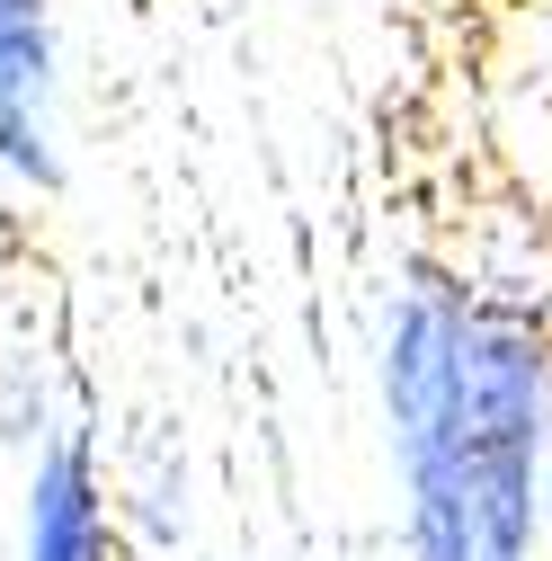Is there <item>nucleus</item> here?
I'll return each mask as SVG.
<instances>
[{
	"label": "nucleus",
	"mask_w": 552,
	"mask_h": 561,
	"mask_svg": "<svg viewBox=\"0 0 552 561\" xmlns=\"http://www.w3.org/2000/svg\"><path fill=\"white\" fill-rule=\"evenodd\" d=\"M375 401L401 472L410 561H534V463L552 437V330L526 304L419 267L375 330Z\"/></svg>",
	"instance_id": "nucleus-1"
},
{
	"label": "nucleus",
	"mask_w": 552,
	"mask_h": 561,
	"mask_svg": "<svg viewBox=\"0 0 552 561\" xmlns=\"http://www.w3.org/2000/svg\"><path fill=\"white\" fill-rule=\"evenodd\" d=\"M0 170L36 196H62V27L54 0H0Z\"/></svg>",
	"instance_id": "nucleus-2"
},
{
	"label": "nucleus",
	"mask_w": 552,
	"mask_h": 561,
	"mask_svg": "<svg viewBox=\"0 0 552 561\" xmlns=\"http://www.w3.org/2000/svg\"><path fill=\"white\" fill-rule=\"evenodd\" d=\"M19 561H116V500H107L90 428H54L27 446Z\"/></svg>",
	"instance_id": "nucleus-3"
},
{
	"label": "nucleus",
	"mask_w": 552,
	"mask_h": 561,
	"mask_svg": "<svg viewBox=\"0 0 552 561\" xmlns=\"http://www.w3.org/2000/svg\"><path fill=\"white\" fill-rule=\"evenodd\" d=\"M534 508H543V535H552V437H543V463H534Z\"/></svg>",
	"instance_id": "nucleus-4"
}]
</instances>
